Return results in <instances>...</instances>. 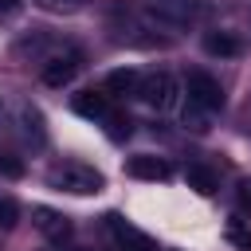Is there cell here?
Wrapping results in <instances>:
<instances>
[{
	"mask_svg": "<svg viewBox=\"0 0 251 251\" xmlns=\"http://www.w3.org/2000/svg\"><path fill=\"white\" fill-rule=\"evenodd\" d=\"M47 184L59 188V192H71V196H94V192H102L106 180L86 161H59V165L47 169Z\"/></svg>",
	"mask_w": 251,
	"mask_h": 251,
	"instance_id": "cell-1",
	"label": "cell"
},
{
	"mask_svg": "<svg viewBox=\"0 0 251 251\" xmlns=\"http://www.w3.org/2000/svg\"><path fill=\"white\" fill-rule=\"evenodd\" d=\"M149 16L165 27H196L212 16V4L208 0H145Z\"/></svg>",
	"mask_w": 251,
	"mask_h": 251,
	"instance_id": "cell-2",
	"label": "cell"
},
{
	"mask_svg": "<svg viewBox=\"0 0 251 251\" xmlns=\"http://www.w3.org/2000/svg\"><path fill=\"white\" fill-rule=\"evenodd\" d=\"M137 98L149 106V110H173L176 102V78L169 71H153L137 82Z\"/></svg>",
	"mask_w": 251,
	"mask_h": 251,
	"instance_id": "cell-3",
	"label": "cell"
},
{
	"mask_svg": "<svg viewBox=\"0 0 251 251\" xmlns=\"http://www.w3.org/2000/svg\"><path fill=\"white\" fill-rule=\"evenodd\" d=\"M188 106H196V110H220L224 106V90H220V82L212 78V75H204V71H192L188 75Z\"/></svg>",
	"mask_w": 251,
	"mask_h": 251,
	"instance_id": "cell-4",
	"label": "cell"
},
{
	"mask_svg": "<svg viewBox=\"0 0 251 251\" xmlns=\"http://www.w3.org/2000/svg\"><path fill=\"white\" fill-rule=\"evenodd\" d=\"M78 71H82V51L67 47V51H59V55H51V59L43 63V82H47V86H67Z\"/></svg>",
	"mask_w": 251,
	"mask_h": 251,
	"instance_id": "cell-5",
	"label": "cell"
},
{
	"mask_svg": "<svg viewBox=\"0 0 251 251\" xmlns=\"http://www.w3.org/2000/svg\"><path fill=\"white\" fill-rule=\"evenodd\" d=\"M106 227H110V235H114L118 251H157V243H153L141 227L126 224L122 216H106Z\"/></svg>",
	"mask_w": 251,
	"mask_h": 251,
	"instance_id": "cell-6",
	"label": "cell"
},
{
	"mask_svg": "<svg viewBox=\"0 0 251 251\" xmlns=\"http://www.w3.org/2000/svg\"><path fill=\"white\" fill-rule=\"evenodd\" d=\"M31 216H35V227H39L51 243H67V239H71V220H67L63 212H55V208H35Z\"/></svg>",
	"mask_w": 251,
	"mask_h": 251,
	"instance_id": "cell-7",
	"label": "cell"
},
{
	"mask_svg": "<svg viewBox=\"0 0 251 251\" xmlns=\"http://www.w3.org/2000/svg\"><path fill=\"white\" fill-rule=\"evenodd\" d=\"M126 173L129 176H141V180H169V161H161V157H149V153H137V157H129V165H126Z\"/></svg>",
	"mask_w": 251,
	"mask_h": 251,
	"instance_id": "cell-8",
	"label": "cell"
},
{
	"mask_svg": "<svg viewBox=\"0 0 251 251\" xmlns=\"http://www.w3.org/2000/svg\"><path fill=\"white\" fill-rule=\"evenodd\" d=\"M204 51L208 55H220V59H235L243 51V43L231 35V31H208L204 35Z\"/></svg>",
	"mask_w": 251,
	"mask_h": 251,
	"instance_id": "cell-9",
	"label": "cell"
},
{
	"mask_svg": "<svg viewBox=\"0 0 251 251\" xmlns=\"http://www.w3.org/2000/svg\"><path fill=\"white\" fill-rule=\"evenodd\" d=\"M75 110H78L82 118H98V122H106V118H110V106H106V94H94V90H86V94H78V98H75Z\"/></svg>",
	"mask_w": 251,
	"mask_h": 251,
	"instance_id": "cell-10",
	"label": "cell"
},
{
	"mask_svg": "<svg viewBox=\"0 0 251 251\" xmlns=\"http://www.w3.org/2000/svg\"><path fill=\"white\" fill-rule=\"evenodd\" d=\"M137 71H129V67H122V71H110L106 75V90L110 94H137Z\"/></svg>",
	"mask_w": 251,
	"mask_h": 251,
	"instance_id": "cell-11",
	"label": "cell"
},
{
	"mask_svg": "<svg viewBox=\"0 0 251 251\" xmlns=\"http://www.w3.org/2000/svg\"><path fill=\"white\" fill-rule=\"evenodd\" d=\"M188 188H196L200 196H212L216 192V173L208 169V165H188Z\"/></svg>",
	"mask_w": 251,
	"mask_h": 251,
	"instance_id": "cell-12",
	"label": "cell"
},
{
	"mask_svg": "<svg viewBox=\"0 0 251 251\" xmlns=\"http://www.w3.org/2000/svg\"><path fill=\"white\" fill-rule=\"evenodd\" d=\"M43 12H55V16H71V12H82L86 0H35Z\"/></svg>",
	"mask_w": 251,
	"mask_h": 251,
	"instance_id": "cell-13",
	"label": "cell"
},
{
	"mask_svg": "<svg viewBox=\"0 0 251 251\" xmlns=\"http://www.w3.org/2000/svg\"><path fill=\"white\" fill-rule=\"evenodd\" d=\"M0 176H8V180L24 176V161H20L16 153H0Z\"/></svg>",
	"mask_w": 251,
	"mask_h": 251,
	"instance_id": "cell-14",
	"label": "cell"
},
{
	"mask_svg": "<svg viewBox=\"0 0 251 251\" xmlns=\"http://www.w3.org/2000/svg\"><path fill=\"white\" fill-rule=\"evenodd\" d=\"M20 220V204L12 196H0V227H12Z\"/></svg>",
	"mask_w": 251,
	"mask_h": 251,
	"instance_id": "cell-15",
	"label": "cell"
},
{
	"mask_svg": "<svg viewBox=\"0 0 251 251\" xmlns=\"http://www.w3.org/2000/svg\"><path fill=\"white\" fill-rule=\"evenodd\" d=\"M235 196H239V208L251 212V180H239V192H235Z\"/></svg>",
	"mask_w": 251,
	"mask_h": 251,
	"instance_id": "cell-16",
	"label": "cell"
},
{
	"mask_svg": "<svg viewBox=\"0 0 251 251\" xmlns=\"http://www.w3.org/2000/svg\"><path fill=\"white\" fill-rule=\"evenodd\" d=\"M16 4H20V0H0V12H12Z\"/></svg>",
	"mask_w": 251,
	"mask_h": 251,
	"instance_id": "cell-17",
	"label": "cell"
}]
</instances>
